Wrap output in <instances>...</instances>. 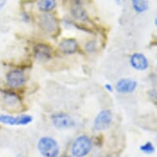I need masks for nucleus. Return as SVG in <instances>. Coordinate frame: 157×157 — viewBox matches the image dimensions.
<instances>
[{
    "label": "nucleus",
    "instance_id": "obj_10",
    "mask_svg": "<svg viewBox=\"0 0 157 157\" xmlns=\"http://www.w3.org/2000/svg\"><path fill=\"white\" fill-rule=\"evenodd\" d=\"M129 63L134 69L138 70V71H144L149 67V62L147 57L141 53H135L132 54L130 57Z\"/></svg>",
    "mask_w": 157,
    "mask_h": 157
},
{
    "label": "nucleus",
    "instance_id": "obj_21",
    "mask_svg": "<svg viewBox=\"0 0 157 157\" xmlns=\"http://www.w3.org/2000/svg\"><path fill=\"white\" fill-rule=\"evenodd\" d=\"M65 157H70V156H65Z\"/></svg>",
    "mask_w": 157,
    "mask_h": 157
},
{
    "label": "nucleus",
    "instance_id": "obj_14",
    "mask_svg": "<svg viewBox=\"0 0 157 157\" xmlns=\"http://www.w3.org/2000/svg\"><path fill=\"white\" fill-rule=\"evenodd\" d=\"M56 5V0H39L37 3V7H38L39 10L44 12V13L54 10Z\"/></svg>",
    "mask_w": 157,
    "mask_h": 157
},
{
    "label": "nucleus",
    "instance_id": "obj_13",
    "mask_svg": "<svg viewBox=\"0 0 157 157\" xmlns=\"http://www.w3.org/2000/svg\"><path fill=\"white\" fill-rule=\"evenodd\" d=\"M59 49L66 54H75L78 49V43L75 39H64L59 43Z\"/></svg>",
    "mask_w": 157,
    "mask_h": 157
},
{
    "label": "nucleus",
    "instance_id": "obj_11",
    "mask_svg": "<svg viewBox=\"0 0 157 157\" xmlns=\"http://www.w3.org/2000/svg\"><path fill=\"white\" fill-rule=\"evenodd\" d=\"M34 54L39 61H47L51 59L52 49L45 44H38L34 49Z\"/></svg>",
    "mask_w": 157,
    "mask_h": 157
},
{
    "label": "nucleus",
    "instance_id": "obj_15",
    "mask_svg": "<svg viewBox=\"0 0 157 157\" xmlns=\"http://www.w3.org/2000/svg\"><path fill=\"white\" fill-rule=\"evenodd\" d=\"M132 5L137 13H143L148 10L149 3L147 0H132Z\"/></svg>",
    "mask_w": 157,
    "mask_h": 157
},
{
    "label": "nucleus",
    "instance_id": "obj_12",
    "mask_svg": "<svg viewBox=\"0 0 157 157\" xmlns=\"http://www.w3.org/2000/svg\"><path fill=\"white\" fill-rule=\"evenodd\" d=\"M71 13L73 17L79 21H85L88 19L86 11L83 8L80 0L73 1L72 7H71Z\"/></svg>",
    "mask_w": 157,
    "mask_h": 157
},
{
    "label": "nucleus",
    "instance_id": "obj_9",
    "mask_svg": "<svg viewBox=\"0 0 157 157\" xmlns=\"http://www.w3.org/2000/svg\"><path fill=\"white\" fill-rule=\"evenodd\" d=\"M137 87L136 81L132 78H122L117 82L115 89L120 94H130L132 93Z\"/></svg>",
    "mask_w": 157,
    "mask_h": 157
},
{
    "label": "nucleus",
    "instance_id": "obj_17",
    "mask_svg": "<svg viewBox=\"0 0 157 157\" xmlns=\"http://www.w3.org/2000/svg\"><path fill=\"white\" fill-rule=\"evenodd\" d=\"M105 90H107V91H109V92H113V86L110 85V84H109V83H107V84H105Z\"/></svg>",
    "mask_w": 157,
    "mask_h": 157
},
{
    "label": "nucleus",
    "instance_id": "obj_20",
    "mask_svg": "<svg viewBox=\"0 0 157 157\" xmlns=\"http://www.w3.org/2000/svg\"><path fill=\"white\" fill-rule=\"evenodd\" d=\"M17 157H25V156H23V155H18Z\"/></svg>",
    "mask_w": 157,
    "mask_h": 157
},
{
    "label": "nucleus",
    "instance_id": "obj_4",
    "mask_svg": "<svg viewBox=\"0 0 157 157\" xmlns=\"http://www.w3.org/2000/svg\"><path fill=\"white\" fill-rule=\"evenodd\" d=\"M33 120L32 116L29 114H21L19 116H13L9 114H1L0 115V123L10 125V126H25L31 124Z\"/></svg>",
    "mask_w": 157,
    "mask_h": 157
},
{
    "label": "nucleus",
    "instance_id": "obj_2",
    "mask_svg": "<svg viewBox=\"0 0 157 157\" xmlns=\"http://www.w3.org/2000/svg\"><path fill=\"white\" fill-rule=\"evenodd\" d=\"M92 148V142L86 135H81L75 139L71 147V152L74 157H84L89 154Z\"/></svg>",
    "mask_w": 157,
    "mask_h": 157
},
{
    "label": "nucleus",
    "instance_id": "obj_5",
    "mask_svg": "<svg viewBox=\"0 0 157 157\" xmlns=\"http://www.w3.org/2000/svg\"><path fill=\"white\" fill-rule=\"evenodd\" d=\"M51 122L57 129H67L76 125L74 119L65 113H56L51 116Z\"/></svg>",
    "mask_w": 157,
    "mask_h": 157
},
{
    "label": "nucleus",
    "instance_id": "obj_1",
    "mask_svg": "<svg viewBox=\"0 0 157 157\" xmlns=\"http://www.w3.org/2000/svg\"><path fill=\"white\" fill-rule=\"evenodd\" d=\"M37 148L44 157H57L59 153V144L51 136L41 137L39 140Z\"/></svg>",
    "mask_w": 157,
    "mask_h": 157
},
{
    "label": "nucleus",
    "instance_id": "obj_16",
    "mask_svg": "<svg viewBox=\"0 0 157 157\" xmlns=\"http://www.w3.org/2000/svg\"><path fill=\"white\" fill-rule=\"evenodd\" d=\"M140 149L142 152H144L146 154H151L155 151V147L153 146L151 142H146L145 144H143L142 146H141Z\"/></svg>",
    "mask_w": 157,
    "mask_h": 157
},
{
    "label": "nucleus",
    "instance_id": "obj_6",
    "mask_svg": "<svg viewBox=\"0 0 157 157\" xmlns=\"http://www.w3.org/2000/svg\"><path fill=\"white\" fill-rule=\"evenodd\" d=\"M113 121V113L109 109H104L98 113L94 120V128L97 131L106 130Z\"/></svg>",
    "mask_w": 157,
    "mask_h": 157
},
{
    "label": "nucleus",
    "instance_id": "obj_3",
    "mask_svg": "<svg viewBox=\"0 0 157 157\" xmlns=\"http://www.w3.org/2000/svg\"><path fill=\"white\" fill-rule=\"evenodd\" d=\"M1 100L3 105L8 110L17 112L21 109V99L16 93L7 90L1 91Z\"/></svg>",
    "mask_w": 157,
    "mask_h": 157
},
{
    "label": "nucleus",
    "instance_id": "obj_7",
    "mask_svg": "<svg viewBox=\"0 0 157 157\" xmlns=\"http://www.w3.org/2000/svg\"><path fill=\"white\" fill-rule=\"evenodd\" d=\"M39 23L42 30L47 34H54L59 30L56 18L49 13H44L40 17Z\"/></svg>",
    "mask_w": 157,
    "mask_h": 157
},
{
    "label": "nucleus",
    "instance_id": "obj_8",
    "mask_svg": "<svg viewBox=\"0 0 157 157\" xmlns=\"http://www.w3.org/2000/svg\"><path fill=\"white\" fill-rule=\"evenodd\" d=\"M8 85L12 88H19L25 85L26 82V75L21 70L14 69L8 72L6 76Z\"/></svg>",
    "mask_w": 157,
    "mask_h": 157
},
{
    "label": "nucleus",
    "instance_id": "obj_18",
    "mask_svg": "<svg viewBox=\"0 0 157 157\" xmlns=\"http://www.w3.org/2000/svg\"><path fill=\"white\" fill-rule=\"evenodd\" d=\"M22 17H23V20H25L26 21H29V19H30V17H29V15L27 14V13H22Z\"/></svg>",
    "mask_w": 157,
    "mask_h": 157
},
{
    "label": "nucleus",
    "instance_id": "obj_19",
    "mask_svg": "<svg viewBox=\"0 0 157 157\" xmlns=\"http://www.w3.org/2000/svg\"><path fill=\"white\" fill-rule=\"evenodd\" d=\"M115 2L118 3V4H121V0H115Z\"/></svg>",
    "mask_w": 157,
    "mask_h": 157
}]
</instances>
